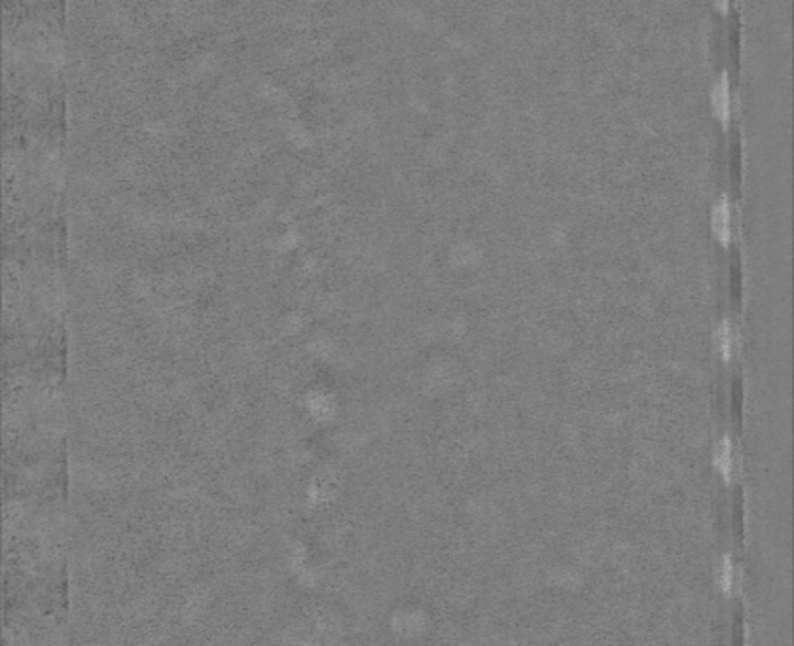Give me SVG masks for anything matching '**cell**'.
<instances>
[{"label":"cell","mask_w":794,"mask_h":646,"mask_svg":"<svg viewBox=\"0 0 794 646\" xmlns=\"http://www.w3.org/2000/svg\"><path fill=\"white\" fill-rule=\"evenodd\" d=\"M713 104L717 116L721 118L722 122H726L730 118V82H728V73L722 71L719 74V78L713 84Z\"/></svg>","instance_id":"6da1fadb"},{"label":"cell","mask_w":794,"mask_h":646,"mask_svg":"<svg viewBox=\"0 0 794 646\" xmlns=\"http://www.w3.org/2000/svg\"><path fill=\"white\" fill-rule=\"evenodd\" d=\"M713 225H714V233H717V235H719L722 241L730 239L732 228H730L728 196H721L719 197V201L714 203V207H713Z\"/></svg>","instance_id":"7a4b0ae2"},{"label":"cell","mask_w":794,"mask_h":646,"mask_svg":"<svg viewBox=\"0 0 794 646\" xmlns=\"http://www.w3.org/2000/svg\"><path fill=\"white\" fill-rule=\"evenodd\" d=\"M714 463H717V468H719V472L724 476L726 479L732 478V472H734V457H732V442H730V438H722L721 442H719V445H717V453H714Z\"/></svg>","instance_id":"3957f363"},{"label":"cell","mask_w":794,"mask_h":646,"mask_svg":"<svg viewBox=\"0 0 794 646\" xmlns=\"http://www.w3.org/2000/svg\"><path fill=\"white\" fill-rule=\"evenodd\" d=\"M717 343L721 347L722 355L726 356V358L732 356V351H734V326H732V322L728 319L722 320L719 328H717Z\"/></svg>","instance_id":"277c9868"},{"label":"cell","mask_w":794,"mask_h":646,"mask_svg":"<svg viewBox=\"0 0 794 646\" xmlns=\"http://www.w3.org/2000/svg\"><path fill=\"white\" fill-rule=\"evenodd\" d=\"M736 584V569L730 557H724L721 569V586L726 593H732V588Z\"/></svg>","instance_id":"5b68a950"}]
</instances>
